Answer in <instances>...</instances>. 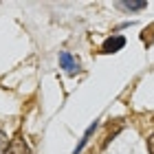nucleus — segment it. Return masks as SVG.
Here are the masks:
<instances>
[{"instance_id": "nucleus-1", "label": "nucleus", "mask_w": 154, "mask_h": 154, "mask_svg": "<svg viewBox=\"0 0 154 154\" xmlns=\"http://www.w3.org/2000/svg\"><path fill=\"white\" fill-rule=\"evenodd\" d=\"M125 46V38L123 35H115V38H108L106 42H103V53H117L119 48Z\"/></svg>"}, {"instance_id": "nucleus-2", "label": "nucleus", "mask_w": 154, "mask_h": 154, "mask_svg": "<svg viewBox=\"0 0 154 154\" xmlns=\"http://www.w3.org/2000/svg\"><path fill=\"white\" fill-rule=\"evenodd\" d=\"M60 64H62V68H64L66 73H75V71H79V62L73 60V57H71V53H62V55H60Z\"/></svg>"}, {"instance_id": "nucleus-3", "label": "nucleus", "mask_w": 154, "mask_h": 154, "mask_svg": "<svg viewBox=\"0 0 154 154\" xmlns=\"http://www.w3.org/2000/svg\"><path fill=\"white\" fill-rule=\"evenodd\" d=\"M5 154H29V148H26V143L22 139H16V141L9 143V148H7Z\"/></svg>"}, {"instance_id": "nucleus-4", "label": "nucleus", "mask_w": 154, "mask_h": 154, "mask_svg": "<svg viewBox=\"0 0 154 154\" xmlns=\"http://www.w3.org/2000/svg\"><path fill=\"white\" fill-rule=\"evenodd\" d=\"M95 128H97V123H93V125H90V128L86 130V134H84V139H82V143L77 145V150H75V154H79V152H82V148H84V145L88 143V139H90V134H93V132H95Z\"/></svg>"}, {"instance_id": "nucleus-5", "label": "nucleus", "mask_w": 154, "mask_h": 154, "mask_svg": "<svg viewBox=\"0 0 154 154\" xmlns=\"http://www.w3.org/2000/svg\"><path fill=\"white\" fill-rule=\"evenodd\" d=\"M123 9H130V11H137V9H143L148 7V2H121Z\"/></svg>"}, {"instance_id": "nucleus-6", "label": "nucleus", "mask_w": 154, "mask_h": 154, "mask_svg": "<svg viewBox=\"0 0 154 154\" xmlns=\"http://www.w3.org/2000/svg\"><path fill=\"white\" fill-rule=\"evenodd\" d=\"M7 148H9V139H7V134L2 130H0V154H5Z\"/></svg>"}, {"instance_id": "nucleus-7", "label": "nucleus", "mask_w": 154, "mask_h": 154, "mask_svg": "<svg viewBox=\"0 0 154 154\" xmlns=\"http://www.w3.org/2000/svg\"><path fill=\"white\" fill-rule=\"evenodd\" d=\"M148 150H150V154H154V134L148 139Z\"/></svg>"}]
</instances>
